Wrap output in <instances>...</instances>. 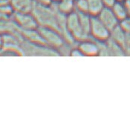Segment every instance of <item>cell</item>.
Returning a JSON list of instances; mask_svg holds the SVG:
<instances>
[{"label": "cell", "mask_w": 130, "mask_h": 130, "mask_svg": "<svg viewBox=\"0 0 130 130\" xmlns=\"http://www.w3.org/2000/svg\"><path fill=\"white\" fill-rule=\"evenodd\" d=\"M31 13L39 26L51 28L60 31L57 12L52 5H44L34 3Z\"/></svg>", "instance_id": "1"}, {"label": "cell", "mask_w": 130, "mask_h": 130, "mask_svg": "<svg viewBox=\"0 0 130 130\" xmlns=\"http://www.w3.org/2000/svg\"><path fill=\"white\" fill-rule=\"evenodd\" d=\"M37 30L45 40L46 45L51 47L53 49H61L65 45V43H66L61 33L58 30L41 26L38 27Z\"/></svg>", "instance_id": "2"}, {"label": "cell", "mask_w": 130, "mask_h": 130, "mask_svg": "<svg viewBox=\"0 0 130 130\" xmlns=\"http://www.w3.org/2000/svg\"><path fill=\"white\" fill-rule=\"evenodd\" d=\"M66 27L76 41H83L89 39V35L83 31L81 27L77 10H74L66 16Z\"/></svg>", "instance_id": "3"}, {"label": "cell", "mask_w": 130, "mask_h": 130, "mask_svg": "<svg viewBox=\"0 0 130 130\" xmlns=\"http://www.w3.org/2000/svg\"><path fill=\"white\" fill-rule=\"evenodd\" d=\"M15 22L18 26L23 30H34L37 29L39 25L31 13H14L13 15Z\"/></svg>", "instance_id": "4"}, {"label": "cell", "mask_w": 130, "mask_h": 130, "mask_svg": "<svg viewBox=\"0 0 130 130\" xmlns=\"http://www.w3.org/2000/svg\"><path fill=\"white\" fill-rule=\"evenodd\" d=\"M108 35V28L98 18L91 17L90 36L98 40L106 39Z\"/></svg>", "instance_id": "5"}, {"label": "cell", "mask_w": 130, "mask_h": 130, "mask_svg": "<svg viewBox=\"0 0 130 130\" xmlns=\"http://www.w3.org/2000/svg\"><path fill=\"white\" fill-rule=\"evenodd\" d=\"M10 5L14 12L28 13L33 10L34 2L33 0H10Z\"/></svg>", "instance_id": "6"}, {"label": "cell", "mask_w": 130, "mask_h": 130, "mask_svg": "<svg viewBox=\"0 0 130 130\" xmlns=\"http://www.w3.org/2000/svg\"><path fill=\"white\" fill-rule=\"evenodd\" d=\"M78 48L82 52L83 56H94L99 52V48L98 47L97 44L89 39L80 41L78 45Z\"/></svg>", "instance_id": "7"}, {"label": "cell", "mask_w": 130, "mask_h": 130, "mask_svg": "<svg viewBox=\"0 0 130 130\" xmlns=\"http://www.w3.org/2000/svg\"><path fill=\"white\" fill-rule=\"evenodd\" d=\"M75 1L76 0H60L55 2V8L60 13L68 15L75 9Z\"/></svg>", "instance_id": "8"}, {"label": "cell", "mask_w": 130, "mask_h": 130, "mask_svg": "<svg viewBox=\"0 0 130 130\" xmlns=\"http://www.w3.org/2000/svg\"><path fill=\"white\" fill-rule=\"evenodd\" d=\"M98 19L103 23V25H105L107 28L111 27L115 22V18L113 13L109 9L105 8H103V9L99 13Z\"/></svg>", "instance_id": "9"}, {"label": "cell", "mask_w": 130, "mask_h": 130, "mask_svg": "<svg viewBox=\"0 0 130 130\" xmlns=\"http://www.w3.org/2000/svg\"><path fill=\"white\" fill-rule=\"evenodd\" d=\"M88 1V13L91 17L98 16L103 9V3L101 0H87Z\"/></svg>", "instance_id": "10"}, {"label": "cell", "mask_w": 130, "mask_h": 130, "mask_svg": "<svg viewBox=\"0 0 130 130\" xmlns=\"http://www.w3.org/2000/svg\"><path fill=\"white\" fill-rule=\"evenodd\" d=\"M77 13H78L79 20H80V25H81L83 30L87 35L89 36L91 16L89 15L88 13H83V12H79V11H77Z\"/></svg>", "instance_id": "11"}, {"label": "cell", "mask_w": 130, "mask_h": 130, "mask_svg": "<svg viewBox=\"0 0 130 130\" xmlns=\"http://www.w3.org/2000/svg\"><path fill=\"white\" fill-rule=\"evenodd\" d=\"M75 9L77 11L88 13V1L87 0H76Z\"/></svg>", "instance_id": "12"}, {"label": "cell", "mask_w": 130, "mask_h": 130, "mask_svg": "<svg viewBox=\"0 0 130 130\" xmlns=\"http://www.w3.org/2000/svg\"><path fill=\"white\" fill-rule=\"evenodd\" d=\"M34 3L44 5H51L52 4V0H33Z\"/></svg>", "instance_id": "13"}, {"label": "cell", "mask_w": 130, "mask_h": 130, "mask_svg": "<svg viewBox=\"0 0 130 130\" xmlns=\"http://www.w3.org/2000/svg\"><path fill=\"white\" fill-rule=\"evenodd\" d=\"M103 3V5H107V6H111L114 4L115 0H101Z\"/></svg>", "instance_id": "14"}, {"label": "cell", "mask_w": 130, "mask_h": 130, "mask_svg": "<svg viewBox=\"0 0 130 130\" xmlns=\"http://www.w3.org/2000/svg\"><path fill=\"white\" fill-rule=\"evenodd\" d=\"M2 44H3V38L2 37V36H0V47L2 46Z\"/></svg>", "instance_id": "15"}, {"label": "cell", "mask_w": 130, "mask_h": 130, "mask_svg": "<svg viewBox=\"0 0 130 130\" xmlns=\"http://www.w3.org/2000/svg\"><path fill=\"white\" fill-rule=\"evenodd\" d=\"M60 0H52V3L53 2H59Z\"/></svg>", "instance_id": "16"}]
</instances>
